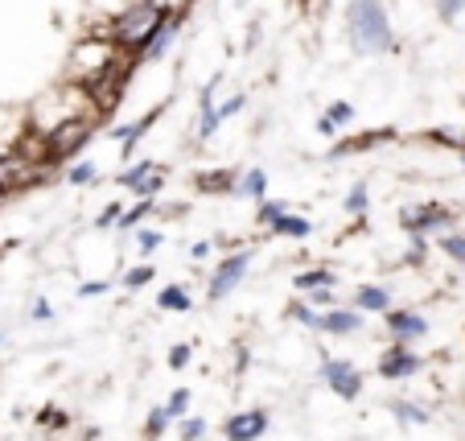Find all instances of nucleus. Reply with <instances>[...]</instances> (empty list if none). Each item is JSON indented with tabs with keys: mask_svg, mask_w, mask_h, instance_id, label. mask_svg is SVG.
<instances>
[{
	"mask_svg": "<svg viewBox=\"0 0 465 441\" xmlns=\"http://www.w3.org/2000/svg\"><path fill=\"white\" fill-rule=\"evenodd\" d=\"M239 107H243V95H231V99H223V104H219V120H227V115H235Z\"/></svg>",
	"mask_w": 465,
	"mask_h": 441,
	"instance_id": "e433bc0d",
	"label": "nucleus"
},
{
	"mask_svg": "<svg viewBox=\"0 0 465 441\" xmlns=\"http://www.w3.org/2000/svg\"><path fill=\"white\" fill-rule=\"evenodd\" d=\"M161 21H165V17L153 9L149 0H128V5H120V9H115L99 29H104V34L112 37V42L120 45L128 58H141V50L149 45V37L157 34Z\"/></svg>",
	"mask_w": 465,
	"mask_h": 441,
	"instance_id": "f03ea898",
	"label": "nucleus"
},
{
	"mask_svg": "<svg viewBox=\"0 0 465 441\" xmlns=\"http://www.w3.org/2000/svg\"><path fill=\"white\" fill-rule=\"evenodd\" d=\"M95 115H74V120H62L58 128L45 133V149H50V165H66L74 153L87 149V141L95 136Z\"/></svg>",
	"mask_w": 465,
	"mask_h": 441,
	"instance_id": "20e7f679",
	"label": "nucleus"
},
{
	"mask_svg": "<svg viewBox=\"0 0 465 441\" xmlns=\"http://www.w3.org/2000/svg\"><path fill=\"white\" fill-rule=\"evenodd\" d=\"M387 326H391V335L400 338H420L424 330V318H416V314H404V309H387Z\"/></svg>",
	"mask_w": 465,
	"mask_h": 441,
	"instance_id": "dca6fc26",
	"label": "nucleus"
},
{
	"mask_svg": "<svg viewBox=\"0 0 465 441\" xmlns=\"http://www.w3.org/2000/svg\"><path fill=\"white\" fill-rule=\"evenodd\" d=\"M412 371H420V359H416L408 346H391V351L383 355V363H379V376H387V380H404Z\"/></svg>",
	"mask_w": 465,
	"mask_h": 441,
	"instance_id": "9b49d317",
	"label": "nucleus"
},
{
	"mask_svg": "<svg viewBox=\"0 0 465 441\" xmlns=\"http://www.w3.org/2000/svg\"><path fill=\"white\" fill-rule=\"evenodd\" d=\"M359 326H362L359 314H351V309H330V314L322 318V326H317V330H330V335H354Z\"/></svg>",
	"mask_w": 465,
	"mask_h": 441,
	"instance_id": "f3484780",
	"label": "nucleus"
},
{
	"mask_svg": "<svg viewBox=\"0 0 465 441\" xmlns=\"http://www.w3.org/2000/svg\"><path fill=\"white\" fill-rule=\"evenodd\" d=\"M165 425H169L165 405H161V408H153V413H149V437H161V433H165Z\"/></svg>",
	"mask_w": 465,
	"mask_h": 441,
	"instance_id": "2f4dec72",
	"label": "nucleus"
},
{
	"mask_svg": "<svg viewBox=\"0 0 465 441\" xmlns=\"http://www.w3.org/2000/svg\"><path fill=\"white\" fill-rule=\"evenodd\" d=\"M346 34L359 54H387L395 50V34L387 21L383 0H351L346 5Z\"/></svg>",
	"mask_w": 465,
	"mask_h": 441,
	"instance_id": "7ed1b4c3",
	"label": "nucleus"
},
{
	"mask_svg": "<svg viewBox=\"0 0 465 441\" xmlns=\"http://www.w3.org/2000/svg\"><path fill=\"white\" fill-rule=\"evenodd\" d=\"M429 141H437V145H453V149H465V136H461V133H449V128H432Z\"/></svg>",
	"mask_w": 465,
	"mask_h": 441,
	"instance_id": "7c9ffc66",
	"label": "nucleus"
},
{
	"mask_svg": "<svg viewBox=\"0 0 465 441\" xmlns=\"http://www.w3.org/2000/svg\"><path fill=\"white\" fill-rule=\"evenodd\" d=\"M42 174H45V165H37L34 157H25L21 149H5L0 153V198L42 182Z\"/></svg>",
	"mask_w": 465,
	"mask_h": 441,
	"instance_id": "39448f33",
	"label": "nucleus"
},
{
	"mask_svg": "<svg viewBox=\"0 0 465 441\" xmlns=\"http://www.w3.org/2000/svg\"><path fill=\"white\" fill-rule=\"evenodd\" d=\"M206 433V421H198V416H190V421H182V441H198Z\"/></svg>",
	"mask_w": 465,
	"mask_h": 441,
	"instance_id": "473e14b6",
	"label": "nucleus"
},
{
	"mask_svg": "<svg viewBox=\"0 0 465 441\" xmlns=\"http://www.w3.org/2000/svg\"><path fill=\"white\" fill-rule=\"evenodd\" d=\"M354 306L371 309V314H383V309L391 306V297H387V289H379V285H362V289L354 293Z\"/></svg>",
	"mask_w": 465,
	"mask_h": 441,
	"instance_id": "6ab92c4d",
	"label": "nucleus"
},
{
	"mask_svg": "<svg viewBox=\"0 0 465 441\" xmlns=\"http://www.w3.org/2000/svg\"><path fill=\"white\" fill-rule=\"evenodd\" d=\"M219 104H214V83L203 91V107H198V141H211L214 128H219Z\"/></svg>",
	"mask_w": 465,
	"mask_h": 441,
	"instance_id": "ddd939ff",
	"label": "nucleus"
},
{
	"mask_svg": "<svg viewBox=\"0 0 465 441\" xmlns=\"http://www.w3.org/2000/svg\"><path fill=\"white\" fill-rule=\"evenodd\" d=\"M263 429H268V413L263 408H247V413H235L227 421V441H255L263 437Z\"/></svg>",
	"mask_w": 465,
	"mask_h": 441,
	"instance_id": "1a4fd4ad",
	"label": "nucleus"
},
{
	"mask_svg": "<svg viewBox=\"0 0 465 441\" xmlns=\"http://www.w3.org/2000/svg\"><path fill=\"white\" fill-rule=\"evenodd\" d=\"M330 289V285H334V273H325V268H313V273H301L297 276V289Z\"/></svg>",
	"mask_w": 465,
	"mask_h": 441,
	"instance_id": "393cba45",
	"label": "nucleus"
},
{
	"mask_svg": "<svg viewBox=\"0 0 465 441\" xmlns=\"http://www.w3.org/2000/svg\"><path fill=\"white\" fill-rule=\"evenodd\" d=\"M149 5L161 13V17H185V13L193 9V0H149Z\"/></svg>",
	"mask_w": 465,
	"mask_h": 441,
	"instance_id": "b1692460",
	"label": "nucleus"
},
{
	"mask_svg": "<svg viewBox=\"0 0 465 441\" xmlns=\"http://www.w3.org/2000/svg\"><path fill=\"white\" fill-rule=\"evenodd\" d=\"M440 247H445L453 260H465V236H445L440 239Z\"/></svg>",
	"mask_w": 465,
	"mask_h": 441,
	"instance_id": "72a5a7b5",
	"label": "nucleus"
},
{
	"mask_svg": "<svg viewBox=\"0 0 465 441\" xmlns=\"http://www.w3.org/2000/svg\"><path fill=\"white\" fill-rule=\"evenodd\" d=\"M289 206L292 203H284V198H260V211L255 215H260V223H276L281 215H289Z\"/></svg>",
	"mask_w": 465,
	"mask_h": 441,
	"instance_id": "5701e85b",
	"label": "nucleus"
},
{
	"mask_svg": "<svg viewBox=\"0 0 465 441\" xmlns=\"http://www.w3.org/2000/svg\"><path fill=\"white\" fill-rule=\"evenodd\" d=\"M292 318H297V322H305V326H322V318H317V314H313V309H305V306H297V309H292Z\"/></svg>",
	"mask_w": 465,
	"mask_h": 441,
	"instance_id": "58836bf2",
	"label": "nucleus"
},
{
	"mask_svg": "<svg viewBox=\"0 0 465 441\" xmlns=\"http://www.w3.org/2000/svg\"><path fill=\"white\" fill-rule=\"evenodd\" d=\"M157 306L161 309H173V314H185V309H190V293H185L182 285H169V289H161Z\"/></svg>",
	"mask_w": 465,
	"mask_h": 441,
	"instance_id": "412c9836",
	"label": "nucleus"
},
{
	"mask_svg": "<svg viewBox=\"0 0 465 441\" xmlns=\"http://www.w3.org/2000/svg\"><path fill=\"white\" fill-rule=\"evenodd\" d=\"M387 136H391L387 128H379V133H359V136H351V141L334 145V149H330V157H351V153H367V149H375V145H383Z\"/></svg>",
	"mask_w": 465,
	"mask_h": 441,
	"instance_id": "4468645a",
	"label": "nucleus"
},
{
	"mask_svg": "<svg viewBox=\"0 0 465 441\" xmlns=\"http://www.w3.org/2000/svg\"><path fill=\"white\" fill-rule=\"evenodd\" d=\"M107 285L104 281H91V285H83V297H95V293H104Z\"/></svg>",
	"mask_w": 465,
	"mask_h": 441,
	"instance_id": "79ce46f5",
	"label": "nucleus"
},
{
	"mask_svg": "<svg viewBox=\"0 0 465 441\" xmlns=\"http://www.w3.org/2000/svg\"><path fill=\"white\" fill-rule=\"evenodd\" d=\"M461 9H465V0H437V13H440L445 21H453Z\"/></svg>",
	"mask_w": 465,
	"mask_h": 441,
	"instance_id": "f704fd0d",
	"label": "nucleus"
},
{
	"mask_svg": "<svg viewBox=\"0 0 465 441\" xmlns=\"http://www.w3.org/2000/svg\"><path fill=\"white\" fill-rule=\"evenodd\" d=\"M136 239H141V252H157V247H161V239H165V236H161V231H141V236H136Z\"/></svg>",
	"mask_w": 465,
	"mask_h": 441,
	"instance_id": "c9c22d12",
	"label": "nucleus"
},
{
	"mask_svg": "<svg viewBox=\"0 0 465 441\" xmlns=\"http://www.w3.org/2000/svg\"><path fill=\"white\" fill-rule=\"evenodd\" d=\"M185 408H190V392L185 388H177L173 396H169V405H165V413H169V421H173V416H182Z\"/></svg>",
	"mask_w": 465,
	"mask_h": 441,
	"instance_id": "c756f323",
	"label": "nucleus"
},
{
	"mask_svg": "<svg viewBox=\"0 0 465 441\" xmlns=\"http://www.w3.org/2000/svg\"><path fill=\"white\" fill-rule=\"evenodd\" d=\"M400 223H404V231L420 236V231L445 227V223H449V211H445V206H437V203H429V206H416V211H404V215H400Z\"/></svg>",
	"mask_w": 465,
	"mask_h": 441,
	"instance_id": "9d476101",
	"label": "nucleus"
},
{
	"mask_svg": "<svg viewBox=\"0 0 465 441\" xmlns=\"http://www.w3.org/2000/svg\"><path fill=\"white\" fill-rule=\"evenodd\" d=\"M95 174H99V169L91 165V161H74L71 174H66V182H71V185H91V182H95Z\"/></svg>",
	"mask_w": 465,
	"mask_h": 441,
	"instance_id": "a878e982",
	"label": "nucleus"
},
{
	"mask_svg": "<svg viewBox=\"0 0 465 441\" xmlns=\"http://www.w3.org/2000/svg\"><path fill=\"white\" fill-rule=\"evenodd\" d=\"M149 281H153V268L149 265H136L132 273H124V285H128V289H141V285H149Z\"/></svg>",
	"mask_w": 465,
	"mask_h": 441,
	"instance_id": "c85d7f7f",
	"label": "nucleus"
},
{
	"mask_svg": "<svg viewBox=\"0 0 465 441\" xmlns=\"http://www.w3.org/2000/svg\"><path fill=\"white\" fill-rule=\"evenodd\" d=\"M395 416H408V421H424L420 408H412L408 400H395Z\"/></svg>",
	"mask_w": 465,
	"mask_h": 441,
	"instance_id": "4c0bfd02",
	"label": "nucleus"
},
{
	"mask_svg": "<svg viewBox=\"0 0 465 441\" xmlns=\"http://www.w3.org/2000/svg\"><path fill=\"white\" fill-rule=\"evenodd\" d=\"M325 384L338 392L342 400H359V392H362V376L351 367L346 359H325Z\"/></svg>",
	"mask_w": 465,
	"mask_h": 441,
	"instance_id": "423d86ee",
	"label": "nucleus"
},
{
	"mask_svg": "<svg viewBox=\"0 0 465 441\" xmlns=\"http://www.w3.org/2000/svg\"><path fill=\"white\" fill-rule=\"evenodd\" d=\"M247 265H252V252H235V256L223 260L219 273H214V281H211V301H223V297H227V293L235 289L239 281H243Z\"/></svg>",
	"mask_w": 465,
	"mask_h": 441,
	"instance_id": "0eeeda50",
	"label": "nucleus"
},
{
	"mask_svg": "<svg viewBox=\"0 0 465 441\" xmlns=\"http://www.w3.org/2000/svg\"><path fill=\"white\" fill-rule=\"evenodd\" d=\"M268 227H272L276 231V236H292V239H305L309 236V231H313V223H309V219H301V215H281V219H276V223H268Z\"/></svg>",
	"mask_w": 465,
	"mask_h": 441,
	"instance_id": "aec40b11",
	"label": "nucleus"
},
{
	"mask_svg": "<svg viewBox=\"0 0 465 441\" xmlns=\"http://www.w3.org/2000/svg\"><path fill=\"white\" fill-rule=\"evenodd\" d=\"M149 211H153V198H141V203L132 206V211H124V215H120V227H136V223H141Z\"/></svg>",
	"mask_w": 465,
	"mask_h": 441,
	"instance_id": "bb28decb",
	"label": "nucleus"
},
{
	"mask_svg": "<svg viewBox=\"0 0 465 441\" xmlns=\"http://www.w3.org/2000/svg\"><path fill=\"white\" fill-rule=\"evenodd\" d=\"M120 215H124V206H120V203H112L104 215H99V227H112V223H120Z\"/></svg>",
	"mask_w": 465,
	"mask_h": 441,
	"instance_id": "ea45409f",
	"label": "nucleus"
},
{
	"mask_svg": "<svg viewBox=\"0 0 465 441\" xmlns=\"http://www.w3.org/2000/svg\"><path fill=\"white\" fill-rule=\"evenodd\" d=\"M263 182H268V174H263V169H247V177H239L235 195H247V198H263Z\"/></svg>",
	"mask_w": 465,
	"mask_h": 441,
	"instance_id": "4be33fe9",
	"label": "nucleus"
},
{
	"mask_svg": "<svg viewBox=\"0 0 465 441\" xmlns=\"http://www.w3.org/2000/svg\"><path fill=\"white\" fill-rule=\"evenodd\" d=\"M124 62H136V58H128L104 29H95V34H83L79 42L71 45V54H66V75H62V79L79 83V87H95L104 75H112Z\"/></svg>",
	"mask_w": 465,
	"mask_h": 441,
	"instance_id": "f257e3e1",
	"label": "nucleus"
},
{
	"mask_svg": "<svg viewBox=\"0 0 465 441\" xmlns=\"http://www.w3.org/2000/svg\"><path fill=\"white\" fill-rule=\"evenodd\" d=\"M157 115H161V107H149V115H141L136 124H124V128H115V136H120V145H124V157L132 153V145L141 141L144 133H149L153 124H157Z\"/></svg>",
	"mask_w": 465,
	"mask_h": 441,
	"instance_id": "2eb2a0df",
	"label": "nucleus"
},
{
	"mask_svg": "<svg viewBox=\"0 0 465 441\" xmlns=\"http://www.w3.org/2000/svg\"><path fill=\"white\" fill-rule=\"evenodd\" d=\"M193 185H198L203 195H235L239 174H235V169H211V174L193 177Z\"/></svg>",
	"mask_w": 465,
	"mask_h": 441,
	"instance_id": "f8f14e48",
	"label": "nucleus"
},
{
	"mask_svg": "<svg viewBox=\"0 0 465 441\" xmlns=\"http://www.w3.org/2000/svg\"><path fill=\"white\" fill-rule=\"evenodd\" d=\"M115 182L128 185V190H136L141 198H149V195H157V190H161L165 174H161V165H153V161H136V165L124 169V174L115 177Z\"/></svg>",
	"mask_w": 465,
	"mask_h": 441,
	"instance_id": "6e6552de",
	"label": "nucleus"
},
{
	"mask_svg": "<svg viewBox=\"0 0 465 441\" xmlns=\"http://www.w3.org/2000/svg\"><path fill=\"white\" fill-rule=\"evenodd\" d=\"M346 211H351V215H362V211H367V185H354V190H351V195H346Z\"/></svg>",
	"mask_w": 465,
	"mask_h": 441,
	"instance_id": "cd10ccee",
	"label": "nucleus"
},
{
	"mask_svg": "<svg viewBox=\"0 0 465 441\" xmlns=\"http://www.w3.org/2000/svg\"><path fill=\"white\" fill-rule=\"evenodd\" d=\"M351 120H354V107L346 104V99H338V104H330V107H325V115H322V120H317V128H322V133L330 136V133H334V128H342V124H351Z\"/></svg>",
	"mask_w": 465,
	"mask_h": 441,
	"instance_id": "a211bd4d",
	"label": "nucleus"
},
{
	"mask_svg": "<svg viewBox=\"0 0 465 441\" xmlns=\"http://www.w3.org/2000/svg\"><path fill=\"white\" fill-rule=\"evenodd\" d=\"M169 363H173V367H185V363H190V346H173V351H169Z\"/></svg>",
	"mask_w": 465,
	"mask_h": 441,
	"instance_id": "a19ab883",
	"label": "nucleus"
}]
</instances>
